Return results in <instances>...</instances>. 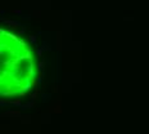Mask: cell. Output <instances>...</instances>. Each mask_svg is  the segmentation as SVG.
I'll return each instance as SVG.
<instances>
[{"mask_svg":"<svg viewBox=\"0 0 149 134\" xmlns=\"http://www.w3.org/2000/svg\"><path fill=\"white\" fill-rule=\"evenodd\" d=\"M33 54L27 44L0 29V96L25 94L35 84Z\"/></svg>","mask_w":149,"mask_h":134,"instance_id":"cell-1","label":"cell"}]
</instances>
